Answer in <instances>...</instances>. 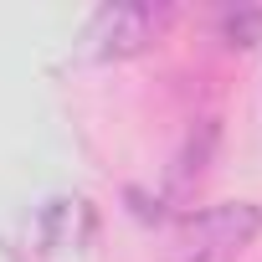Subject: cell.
Returning a JSON list of instances; mask_svg holds the SVG:
<instances>
[{
	"label": "cell",
	"mask_w": 262,
	"mask_h": 262,
	"mask_svg": "<svg viewBox=\"0 0 262 262\" xmlns=\"http://www.w3.org/2000/svg\"><path fill=\"white\" fill-rule=\"evenodd\" d=\"M170 26V6H108L98 11L88 41H93V57H134L144 52L160 31Z\"/></svg>",
	"instance_id": "obj_2"
},
{
	"label": "cell",
	"mask_w": 262,
	"mask_h": 262,
	"mask_svg": "<svg viewBox=\"0 0 262 262\" xmlns=\"http://www.w3.org/2000/svg\"><path fill=\"white\" fill-rule=\"evenodd\" d=\"M262 231V206L252 201H221L180 221V231L165 247V262H236Z\"/></svg>",
	"instance_id": "obj_1"
},
{
	"label": "cell",
	"mask_w": 262,
	"mask_h": 262,
	"mask_svg": "<svg viewBox=\"0 0 262 262\" xmlns=\"http://www.w3.org/2000/svg\"><path fill=\"white\" fill-rule=\"evenodd\" d=\"M226 41L231 47H252V36H257V26H262V11H226Z\"/></svg>",
	"instance_id": "obj_3"
}]
</instances>
